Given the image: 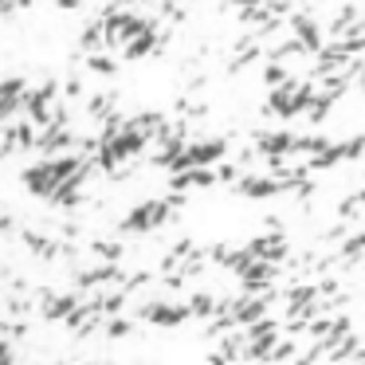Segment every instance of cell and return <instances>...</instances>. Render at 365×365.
<instances>
[{"label":"cell","mask_w":365,"mask_h":365,"mask_svg":"<svg viewBox=\"0 0 365 365\" xmlns=\"http://www.w3.org/2000/svg\"><path fill=\"white\" fill-rule=\"evenodd\" d=\"M0 365H16V349H12L4 338H0Z\"/></svg>","instance_id":"cell-17"},{"label":"cell","mask_w":365,"mask_h":365,"mask_svg":"<svg viewBox=\"0 0 365 365\" xmlns=\"http://www.w3.org/2000/svg\"><path fill=\"white\" fill-rule=\"evenodd\" d=\"M87 67L95 75H118V59L103 56V51H95V56H87Z\"/></svg>","instance_id":"cell-11"},{"label":"cell","mask_w":365,"mask_h":365,"mask_svg":"<svg viewBox=\"0 0 365 365\" xmlns=\"http://www.w3.org/2000/svg\"><path fill=\"white\" fill-rule=\"evenodd\" d=\"M24 95H28L24 75H12V79L0 83V126H9V122H12V114L24 106Z\"/></svg>","instance_id":"cell-3"},{"label":"cell","mask_w":365,"mask_h":365,"mask_svg":"<svg viewBox=\"0 0 365 365\" xmlns=\"http://www.w3.org/2000/svg\"><path fill=\"white\" fill-rule=\"evenodd\" d=\"M63 95H67V98H79V95H83V79H67V83H63Z\"/></svg>","instance_id":"cell-18"},{"label":"cell","mask_w":365,"mask_h":365,"mask_svg":"<svg viewBox=\"0 0 365 365\" xmlns=\"http://www.w3.org/2000/svg\"><path fill=\"white\" fill-rule=\"evenodd\" d=\"M236 189L244 192V197H279V192H287L283 185H279L275 177H267V173H247V177H240Z\"/></svg>","instance_id":"cell-5"},{"label":"cell","mask_w":365,"mask_h":365,"mask_svg":"<svg viewBox=\"0 0 365 365\" xmlns=\"http://www.w3.org/2000/svg\"><path fill=\"white\" fill-rule=\"evenodd\" d=\"M87 114L95 122H110L114 118V95H91L87 98Z\"/></svg>","instance_id":"cell-6"},{"label":"cell","mask_w":365,"mask_h":365,"mask_svg":"<svg viewBox=\"0 0 365 365\" xmlns=\"http://www.w3.org/2000/svg\"><path fill=\"white\" fill-rule=\"evenodd\" d=\"M0 158H4V150H0Z\"/></svg>","instance_id":"cell-19"},{"label":"cell","mask_w":365,"mask_h":365,"mask_svg":"<svg viewBox=\"0 0 365 365\" xmlns=\"http://www.w3.org/2000/svg\"><path fill=\"white\" fill-rule=\"evenodd\" d=\"M287 79H291V71H287L283 63H267V67H263V83H267L271 91H275V87H283Z\"/></svg>","instance_id":"cell-12"},{"label":"cell","mask_w":365,"mask_h":365,"mask_svg":"<svg viewBox=\"0 0 365 365\" xmlns=\"http://www.w3.org/2000/svg\"><path fill=\"white\" fill-rule=\"evenodd\" d=\"M126 334H134V322H130V318H110V322H106V338H126Z\"/></svg>","instance_id":"cell-14"},{"label":"cell","mask_w":365,"mask_h":365,"mask_svg":"<svg viewBox=\"0 0 365 365\" xmlns=\"http://www.w3.org/2000/svg\"><path fill=\"white\" fill-rule=\"evenodd\" d=\"M24 244L32 247L36 255H43V259H59V244L48 236H36V232H24Z\"/></svg>","instance_id":"cell-7"},{"label":"cell","mask_w":365,"mask_h":365,"mask_svg":"<svg viewBox=\"0 0 365 365\" xmlns=\"http://www.w3.org/2000/svg\"><path fill=\"white\" fill-rule=\"evenodd\" d=\"M79 43H83V51H91V56H95V51H103V24H98V20H91Z\"/></svg>","instance_id":"cell-10"},{"label":"cell","mask_w":365,"mask_h":365,"mask_svg":"<svg viewBox=\"0 0 365 365\" xmlns=\"http://www.w3.org/2000/svg\"><path fill=\"white\" fill-rule=\"evenodd\" d=\"M310 103H314V87H310V83H299V79H287L283 87H275L267 95V110L279 114V118H294V114H302Z\"/></svg>","instance_id":"cell-1"},{"label":"cell","mask_w":365,"mask_h":365,"mask_svg":"<svg viewBox=\"0 0 365 365\" xmlns=\"http://www.w3.org/2000/svg\"><path fill=\"white\" fill-rule=\"evenodd\" d=\"M341 255H346V263H361V232L346 236V244H341Z\"/></svg>","instance_id":"cell-13"},{"label":"cell","mask_w":365,"mask_h":365,"mask_svg":"<svg viewBox=\"0 0 365 365\" xmlns=\"http://www.w3.org/2000/svg\"><path fill=\"white\" fill-rule=\"evenodd\" d=\"M24 189L32 192V197H51V192L59 189L51 161H40V165H28V169H24Z\"/></svg>","instance_id":"cell-4"},{"label":"cell","mask_w":365,"mask_h":365,"mask_svg":"<svg viewBox=\"0 0 365 365\" xmlns=\"http://www.w3.org/2000/svg\"><path fill=\"white\" fill-rule=\"evenodd\" d=\"M173 220V208L165 200H138L130 208V216L122 220V232H134V236H145V232H158L161 224Z\"/></svg>","instance_id":"cell-2"},{"label":"cell","mask_w":365,"mask_h":365,"mask_svg":"<svg viewBox=\"0 0 365 365\" xmlns=\"http://www.w3.org/2000/svg\"><path fill=\"white\" fill-rule=\"evenodd\" d=\"M91 252H95L103 263H118L126 247H122V240H95V244H91Z\"/></svg>","instance_id":"cell-8"},{"label":"cell","mask_w":365,"mask_h":365,"mask_svg":"<svg viewBox=\"0 0 365 365\" xmlns=\"http://www.w3.org/2000/svg\"><path fill=\"white\" fill-rule=\"evenodd\" d=\"M341 216H361V192H354V197L341 205Z\"/></svg>","instance_id":"cell-16"},{"label":"cell","mask_w":365,"mask_h":365,"mask_svg":"<svg viewBox=\"0 0 365 365\" xmlns=\"http://www.w3.org/2000/svg\"><path fill=\"white\" fill-rule=\"evenodd\" d=\"M294 354H299V346H294V341H275V346H271V357H267V361H291Z\"/></svg>","instance_id":"cell-15"},{"label":"cell","mask_w":365,"mask_h":365,"mask_svg":"<svg viewBox=\"0 0 365 365\" xmlns=\"http://www.w3.org/2000/svg\"><path fill=\"white\" fill-rule=\"evenodd\" d=\"M185 307H189V314H200V318H212V314H216V299H212L208 291L189 294V302H185Z\"/></svg>","instance_id":"cell-9"}]
</instances>
